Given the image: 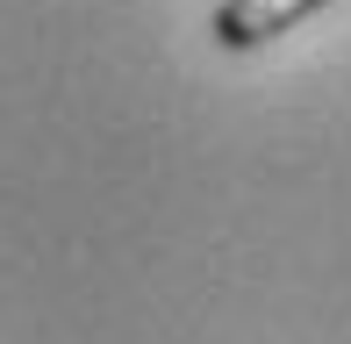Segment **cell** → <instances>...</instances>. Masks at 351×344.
<instances>
[{
    "mask_svg": "<svg viewBox=\"0 0 351 344\" xmlns=\"http://www.w3.org/2000/svg\"><path fill=\"white\" fill-rule=\"evenodd\" d=\"M330 0H215L208 14V36L222 43V51H265L273 36H287V29L315 22Z\"/></svg>",
    "mask_w": 351,
    "mask_h": 344,
    "instance_id": "6da1fadb",
    "label": "cell"
}]
</instances>
